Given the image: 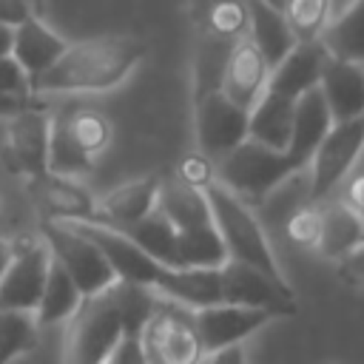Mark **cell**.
Instances as JSON below:
<instances>
[{
	"label": "cell",
	"mask_w": 364,
	"mask_h": 364,
	"mask_svg": "<svg viewBox=\"0 0 364 364\" xmlns=\"http://www.w3.org/2000/svg\"><path fill=\"white\" fill-rule=\"evenodd\" d=\"M122 338V316L114 301L111 287L85 296L65 333V364H102Z\"/></svg>",
	"instance_id": "obj_5"
},
{
	"label": "cell",
	"mask_w": 364,
	"mask_h": 364,
	"mask_svg": "<svg viewBox=\"0 0 364 364\" xmlns=\"http://www.w3.org/2000/svg\"><path fill=\"white\" fill-rule=\"evenodd\" d=\"M202 364H247V358H245L242 344H230V347H222V350L208 353L202 358Z\"/></svg>",
	"instance_id": "obj_39"
},
{
	"label": "cell",
	"mask_w": 364,
	"mask_h": 364,
	"mask_svg": "<svg viewBox=\"0 0 364 364\" xmlns=\"http://www.w3.org/2000/svg\"><path fill=\"white\" fill-rule=\"evenodd\" d=\"M267 71H270V65L256 51V46L247 37H239L228 46L219 85L236 105L250 111V105L262 97V91L267 85Z\"/></svg>",
	"instance_id": "obj_16"
},
{
	"label": "cell",
	"mask_w": 364,
	"mask_h": 364,
	"mask_svg": "<svg viewBox=\"0 0 364 364\" xmlns=\"http://www.w3.org/2000/svg\"><path fill=\"white\" fill-rule=\"evenodd\" d=\"M51 264V253L43 239L14 245V256L0 279V310H31L46 284V273Z\"/></svg>",
	"instance_id": "obj_13"
},
{
	"label": "cell",
	"mask_w": 364,
	"mask_h": 364,
	"mask_svg": "<svg viewBox=\"0 0 364 364\" xmlns=\"http://www.w3.org/2000/svg\"><path fill=\"white\" fill-rule=\"evenodd\" d=\"M293 108H296V100L264 88L262 97L247 111V139H256L262 145L284 151L287 139H290Z\"/></svg>",
	"instance_id": "obj_25"
},
{
	"label": "cell",
	"mask_w": 364,
	"mask_h": 364,
	"mask_svg": "<svg viewBox=\"0 0 364 364\" xmlns=\"http://www.w3.org/2000/svg\"><path fill=\"white\" fill-rule=\"evenodd\" d=\"M48 136H51V114L34 100L17 114H11L6 131L9 168L28 179L48 173Z\"/></svg>",
	"instance_id": "obj_10"
},
{
	"label": "cell",
	"mask_w": 364,
	"mask_h": 364,
	"mask_svg": "<svg viewBox=\"0 0 364 364\" xmlns=\"http://www.w3.org/2000/svg\"><path fill=\"white\" fill-rule=\"evenodd\" d=\"M119 230H125L159 264H171V267L176 264V228L159 208H154L148 216H142L139 222L119 228Z\"/></svg>",
	"instance_id": "obj_28"
},
{
	"label": "cell",
	"mask_w": 364,
	"mask_h": 364,
	"mask_svg": "<svg viewBox=\"0 0 364 364\" xmlns=\"http://www.w3.org/2000/svg\"><path fill=\"white\" fill-rule=\"evenodd\" d=\"M364 242V222L358 213L341 202H318V230L313 250L330 262H341L353 247Z\"/></svg>",
	"instance_id": "obj_20"
},
{
	"label": "cell",
	"mask_w": 364,
	"mask_h": 364,
	"mask_svg": "<svg viewBox=\"0 0 364 364\" xmlns=\"http://www.w3.org/2000/svg\"><path fill=\"white\" fill-rule=\"evenodd\" d=\"M318 91L330 108L333 122L364 117V63L327 54L318 77Z\"/></svg>",
	"instance_id": "obj_17"
},
{
	"label": "cell",
	"mask_w": 364,
	"mask_h": 364,
	"mask_svg": "<svg viewBox=\"0 0 364 364\" xmlns=\"http://www.w3.org/2000/svg\"><path fill=\"white\" fill-rule=\"evenodd\" d=\"M68 43L48 28L40 17H28L20 26H14V40H11V57L23 65V71L28 74V80L34 82L65 48Z\"/></svg>",
	"instance_id": "obj_24"
},
{
	"label": "cell",
	"mask_w": 364,
	"mask_h": 364,
	"mask_svg": "<svg viewBox=\"0 0 364 364\" xmlns=\"http://www.w3.org/2000/svg\"><path fill=\"white\" fill-rule=\"evenodd\" d=\"M327 48L321 43V37H313V40H296L293 48L270 65L267 71V91H276L282 97H290V100H299L301 94H307L310 88L318 85V77H321V68H324V60H327Z\"/></svg>",
	"instance_id": "obj_14"
},
{
	"label": "cell",
	"mask_w": 364,
	"mask_h": 364,
	"mask_svg": "<svg viewBox=\"0 0 364 364\" xmlns=\"http://www.w3.org/2000/svg\"><path fill=\"white\" fill-rule=\"evenodd\" d=\"M156 196H159V176L148 173V176L128 179V182L111 188L102 199H97L94 219L114 225V228H128L156 208Z\"/></svg>",
	"instance_id": "obj_19"
},
{
	"label": "cell",
	"mask_w": 364,
	"mask_h": 364,
	"mask_svg": "<svg viewBox=\"0 0 364 364\" xmlns=\"http://www.w3.org/2000/svg\"><path fill=\"white\" fill-rule=\"evenodd\" d=\"M199 20L208 37L233 43L245 37L247 9L245 0H199Z\"/></svg>",
	"instance_id": "obj_30"
},
{
	"label": "cell",
	"mask_w": 364,
	"mask_h": 364,
	"mask_svg": "<svg viewBox=\"0 0 364 364\" xmlns=\"http://www.w3.org/2000/svg\"><path fill=\"white\" fill-rule=\"evenodd\" d=\"M361 154H364V117L336 119L307 162L313 202L327 199L350 176Z\"/></svg>",
	"instance_id": "obj_7"
},
{
	"label": "cell",
	"mask_w": 364,
	"mask_h": 364,
	"mask_svg": "<svg viewBox=\"0 0 364 364\" xmlns=\"http://www.w3.org/2000/svg\"><path fill=\"white\" fill-rule=\"evenodd\" d=\"M142 347L148 364H199L205 358L193 327V313L162 296L159 307L142 327Z\"/></svg>",
	"instance_id": "obj_8"
},
{
	"label": "cell",
	"mask_w": 364,
	"mask_h": 364,
	"mask_svg": "<svg viewBox=\"0 0 364 364\" xmlns=\"http://www.w3.org/2000/svg\"><path fill=\"white\" fill-rule=\"evenodd\" d=\"M40 239L46 242L51 259L71 276V282L80 287L82 296H97L117 282L102 250L71 222H57V219L43 222Z\"/></svg>",
	"instance_id": "obj_6"
},
{
	"label": "cell",
	"mask_w": 364,
	"mask_h": 364,
	"mask_svg": "<svg viewBox=\"0 0 364 364\" xmlns=\"http://www.w3.org/2000/svg\"><path fill=\"white\" fill-rule=\"evenodd\" d=\"M102 364H108V361H102Z\"/></svg>",
	"instance_id": "obj_46"
},
{
	"label": "cell",
	"mask_w": 364,
	"mask_h": 364,
	"mask_svg": "<svg viewBox=\"0 0 364 364\" xmlns=\"http://www.w3.org/2000/svg\"><path fill=\"white\" fill-rule=\"evenodd\" d=\"M156 208L171 219V225L176 228V233H191V230H199V228L213 225L205 188L188 185L176 173L159 179Z\"/></svg>",
	"instance_id": "obj_23"
},
{
	"label": "cell",
	"mask_w": 364,
	"mask_h": 364,
	"mask_svg": "<svg viewBox=\"0 0 364 364\" xmlns=\"http://www.w3.org/2000/svg\"><path fill=\"white\" fill-rule=\"evenodd\" d=\"M205 196L210 205V216L213 225L222 236L225 245V256L233 262H245L253 264L270 276H282L276 253L267 242V233L262 230L259 219L253 216L250 205L242 202L236 193H230L225 185H219L216 179L210 185H205Z\"/></svg>",
	"instance_id": "obj_3"
},
{
	"label": "cell",
	"mask_w": 364,
	"mask_h": 364,
	"mask_svg": "<svg viewBox=\"0 0 364 364\" xmlns=\"http://www.w3.org/2000/svg\"><path fill=\"white\" fill-rule=\"evenodd\" d=\"M0 94H6V97H34L28 74L23 71V65L11 54L0 57Z\"/></svg>",
	"instance_id": "obj_34"
},
{
	"label": "cell",
	"mask_w": 364,
	"mask_h": 364,
	"mask_svg": "<svg viewBox=\"0 0 364 364\" xmlns=\"http://www.w3.org/2000/svg\"><path fill=\"white\" fill-rule=\"evenodd\" d=\"M333 125V117H330V108L316 88H310L307 94H301L296 100V108H293V125H290V139H287V156L293 159V165L301 171L307 168L316 145L321 142V136L327 134V128Z\"/></svg>",
	"instance_id": "obj_21"
},
{
	"label": "cell",
	"mask_w": 364,
	"mask_h": 364,
	"mask_svg": "<svg viewBox=\"0 0 364 364\" xmlns=\"http://www.w3.org/2000/svg\"><path fill=\"white\" fill-rule=\"evenodd\" d=\"M108 364H148V355H145V347H142V336L122 333V338L117 341V347L108 355Z\"/></svg>",
	"instance_id": "obj_36"
},
{
	"label": "cell",
	"mask_w": 364,
	"mask_h": 364,
	"mask_svg": "<svg viewBox=\"0 0 364 364\" xmlns=\"http://www.w3.org/2000/svg\"><path fill=\"white\" fill-rule=\"evenodd\" d=\"M11 256H14V242H9V239L0 236V279H3V273H6V267H9V262H11Z\"/></svg>",
	"instance_id": "obj_43"
},
{
	"label": "cell",
	"mask_w": 364,
	"mask_h": 364,
	"mask_svg": "<svg viewBox=\"0 0 364 364\" xmlns=\"http://www.w3.org/2000/svg\"><path fill=\"white\" fill-rule=\"evenodd\" d=\"M31 14L34 11H31L28 0H0V23H6V26H20Z\"/></svg>",
	"instance_id": "obj_38"
},
{
	"label": "cell",
	"mask_w": 364,
	"mask_h": 364,
	"mask_svg": "<svg viewBox=\"0 0 364 364\" xmlns=\"http://www.w3.org/2000/svg\"><path fill=\"white\" fill-rule=\"evenodd\" d=\"M40 324L31 310H0V364H11L37 347Z\"/></svg>",
	"instance_id": "obj_29"
},
{
	"label": "cell",
	"mask_w": 364,
	"mask_h": 364,
	"mask_svg": "<svg viewBox=\"0 0 364 364\" xmlns=\"http://www.w3.org/2000/svg\"><path fill=\"white\" fill-rule=\"evenodd\" d=\"M176 176H179V179H185V182H188V185H193V188H205V185H210V182L216 179L213 159H210V156H205L202 151H199V154H191V156H185V159H182V165H179Z\"/></svg>",
	"instance_id": "obj_35"
},
{
	"label": "cell",
	"mask_w": 364,
	"mask_h": 364,
	"mask_svg": "<svg viewBox=\"0 0 364 364\" xmlns=\"http://www.w3.org/2000/svg\"><path fill=\"white\" fill-rule=\"evenodd\" d=\"M267 3H273V6H279V9L284 6V0H267Z\"/></svg>",
	"instance_id": "obj_45"
},
{
	"label": "cell",
	"mask_w": 364,
	"mask_h": 364,
	"mask_svg": "<svg viewBox=\"0 0 364 364\" xmlns=\"http://www.w3.org/2000/svg\"><path fill=\"white\" fill-rule=\"evenodd\" d=\"M247 9V28L245 37L256 46L267 65L279 63L296 43V34L284 17V11L267 0H245Z\"/></svg>",
	"instance_id": "obj_22"
},
{
	"label": "cell",
	"mask_w": 364,
	"mask_h": 364,
	"mask_svg": "<svg viewBox=\"0 0 364 364\" xmlns=\"http://www.w3.org/2000/svg\"><path fill=\"white\" fill-rule=\"evenodd\" d=\"M199 364H202V361H199Z\"/></svg>",
	"instance_id": "obj_47"
},
{
	"label": "cell",
	"mask_w": 364,
	"mask_h": 364,
	"mask_svg": "<svg viewBox=\"0 0 364 364\" xmlns=\"http://www.w3.org/2000/svg\"><path fill=\"white\" fill-rule=\"evenodd\" d=\"M216 182L225 185L247 205H259L273 188H279L299 168L287 156V151L262 145L256 139H242L228 154L213 162Z\"/></svg>",
	"instance_id": "obj_4"
},
{
	"label": "cell",
	"mask_w": 364,
	"mask_h": 364,
	"mask_svg": "<svg viewBox=\"0 0 364 364\" xmlns=\"http://www.w3.org/2000/svg\"><path fill=\"white\" fill-rule=\"evenodd\" d=\"M330 3H333V6H341V9H344V6L350 3V0H330Z\"/></svg>",
	"instance_id": "obj_44"
},
{
	"label": "cell",
	"mask_w": 364,
	"mask_h": 364,
	"mask_svg": "<svg viewBox=\"0 0 364 364\" xmlns=\"http://www.w3.org/2000/svg\"><path fill=\"white\" fill-rule=\"evenodd\" d=\"M344 202L358 213V219L364 222V173H358V176H353L350 182H347V196H344Z\"/></svg>",
	"instance_id": "obj_40"
},
{
	"label": "cell",
	"mask_w": 364,
	"mask_h": 364,
	"mask_svg": "<svg viewBox=\"0 0 364 364\" xmlns=\"http://www.w3.org/2000/svg\"><path fill=\"white\" fill-rule=\"evenodd\" d=\"M34 97H6L0 94V119H9L11 114H17L20 108H26Z\"/></svg>",
	"instance_id": "obj_41"
},
{
	"label": "cell",
	"mask_w": 364,
	"mask_h": 364,
	"mask_svg": "<svg viewBox=\"0 0 364 364\" xmlns=\"http://www.w3.org/2000/svg\"><path fill=\"white\" fill-rule=\"evenodd\" d=\"M145 43L131 34H102L68 43L63 54L31 82V94L111 91L142 63Z\"/></svg>",
	"instance_id": "obj_1"
},
{
	"label": "cell",
	"mask_w": 364,
	"mask_h": 364,
	"mask_svg": "<svg viewBox=\"0 0 364 364\" xmlns=\"http://www.w3.org/2000/svg\"><path fill=\"white\" fill-rule=\"evenodd\" d=\"M74 228H80L108 259L117 282H134V284H145L151 287L162 270V264L156 259H151L125 230L97 222V219H85V222H71Z\"/></svg>",
	"instance_id": "obj_11"
},
{
	"label": "cell",
	"mask_w": 364,
	"mask_h": 364,
	"mask_svg": "<svg viewBox=\"0 0 364 364\" xmlns=\"http://www.w3.org/2000/svg\"><path fill=\"white\" fill-rule=\"evenodd\" d=\"M316 230H318V202H310L304 208H299L290 222H287V233L296 245L301 247H313L316 242Z\"/></svg>",
	"instance_id": "obj_33"
},
{
	"label": "cell",
	"mask_w": 364,
	"mask_h": 364,
	"mask_svg": "<svg viewBox=\"0 0 364 364\" xmlns=\"http://www.w3.org/2000/svg\"><path fill=\"white\" fill-rule=\"evenodd\" d=\"M338 276L350 284H364V242L338 262Z\"/></svg>",
	"instance_id": "obj_37"
},
{
	"label": "cell",
	"mask_w": 364,
	"mask_h": 364,
	"mask_svg": "<svg viewBox=\"0 0 364 364\" xmlns=\"http://www.w3.org/2000/svg\"><path fill=\"white\" fill-rule=\"evenodd\" d=\"M162 299L185 307V310H202L222 301V282L219 267H202V264H185L171 267L162 264L156 282L151 284Z\"/></svg>",
	"instance_id": "obj_15"
},
{
	"label": "cell",
	"mask_w": 364,
	"mask_h": 364,
	"mask_svg": "<svg viewBox=\"0 0 364 364\" xmlns=\"http://www.w3.org/2000/svg\"><path fill=\"white\" fill-rule=\"evenodd\" d=\"M63 122V128L68 131V136L97 162V156L108 148L111 142V122L100 114V111H91V108H74L63 117H57Z\"/></svg>",
	"instance_id": "obj_31"
},
{
	"label": "cell",
	"mask_w": 364,
	"mask_h": 364,
	"mask_svg": "<svg viewBox=\"0 0 364 364\" xmlns=\"http://www.w3.org/2000/svg\"><path fill=\"white\" fill-rule=\"evenodd\" d=\"M225 40L208 37L196 65V94H193V128L196 145L205 156L219 159L233 145L247 139V108L236 105L219 85L222 63L228 54Z\"/></svg>",
	"instance_id": "obj_2"
},
{
	"label": "cell",
	"mask_w": 364,
	"mask_h": 364,
	"mask_svg": "<svg viewBox=\"0 0 364 364\" xmlns=\"http://www.w3.org/2000/svg\"><path fill=\"white\" fill-rule=\"evenodd\" d=\"M321 43L336 57L364 63V0H350L338 17L324 26Z\"/></svg>",
	"instance_id": "obj_27"
},
{
	"label": "cell",
	"mask_w": 364,
	"mask_h": 364,
	"mask_svg": "<svg viewBox=\"0 0 364 364\" xmlns=\"http://www.w3.org/2000/svg\"><path fill=\"white\" fill-rule=\"evenodd\" d=\"M11 40H14V26L0 23V57L11 54Z\"/></svg>",
	"instance_id": "obj_42"
},
{
	"label": "cell",
	"mask_w": 364,
	"mask_h": 364,
	"mask_svg": "<svg viewBox=\"0 0 364 364\" xmlns=\"http://www.w3.org/2000/svg\"><path fill=\"white\" fill-rule=\"evenodd\" d=\"M85 296L80 293V287L71 282V276L51 259L48 264V273H46V284H43V293L37 299V307H34V318L40 327H51V324H60V321H68L74 316V310L80 307Z\"/></svg>",
	"instance_id": "obj_26"
},
{
	"label": "cell",
	"mask_w": 364,
	"mask_h": 364,
	"mask_svg": "<svg viewBox=\"0 0 364 364\" xmlns=\"http://www.w3.org/2000/svg\"><path fill=\"white\" fill-rule=\"evenodd\" d=\"M282 11L296 40H313V37H321L324 26L330 23L333 3L330 0H284Z\"/></svg>",
	"instance_id": "obj_32"
},
{
	"label": "cell",
	"mask_w": 364,
	"mask_h": 364,
	"mask_svg": "<svg viewBox=\"0 0 364 364\" xmlns=\"http://www.w3.org/2000/svg\"><path fill=\"white\" fill-rule=\"evenodd\" d=\"M219 282H222V301L242 304V307H262L267 313L279 316H296V293L287 284L284 276H270L253 264L225 259L219 264Z\"/></svg>",
	"instance_id": "obj_9"
},
{
	"label": "cell",
	"mask_w": 364,
	"mask_h": 364,
	"mask_svg": "<svg viewBox=\"0 0 364 364\" xmlns=\"http://www.w3.org/2000/svg\"><path fill=\"white\" fill-rule=\"evenodd\" d=\"M34 196L40 208L48 213V219L57 222H85L97 216V199L82 188L74 176H60V173H43L31 179Z\"/></svg>",
	"instance_id": "obj_18"
},
{
	"label": "cell",
	"mask_w": 364,
	"mask_h": 364,
	"mask_svg": "<svg viewBox=\"0 0 364 364\" xmlns=\"http://www.w3.org/2000/svg\"><path fill=\"white\" fill-rule=\"evenodd\" d=\"M273 318L276 316L262 307H242V304H228V301L193 310V327L199 336L202 355L230 347V344H242L247 336H253Z\"/></svg>",
	"instance_id": "obj_12"
}]
</instances>
